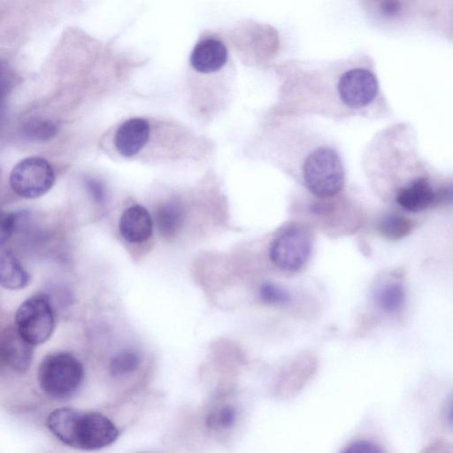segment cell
<instances>
[{
    "label": "cell",
    "mask_w": 453,
    "mask_h": 453,
    "mask_svg": "<svg viewBox=\"0 0 453 453\" xmlns=\"http://www.w3.org/2000/svg\"><path fill=\"white\" fill-rule=\"evenodd\" d=\"M412 227L411 219L396 213L384 216L379 225L381 234L390 240H398L408 235Z\"/></svg>",
    "instance_id": "2e32d148"
},
{
    "label": "cell",
    "mask_w": 453,
    "mask_h": 453,
    "mask_svg": "<svg viewBox=\"0 0 453 453\" xmlns=\"http://www.w3.org/2000/svg\"><path fill=\"white\" fill-rule=\"evenodd\" d=\"M435 205L453 204V182L444 184L435 190Z\"/></svg>",
    "instance_id": "603a6c76"
},
{
    "label": "cell",
    "mask_w": 453,
    "mask_h": 453,
    "mask_svg": "<svg viewBox=\"0 0 453 453\" xmlns=\"http://www.w3.org/2000/svg\"><path fill=\"white\" fill-rule=\"evenodd\" d=\"M184 220L182 207L176 203H166L155 211V222L158 232L165 238L177 234Z\"/></svg>",
    "instance_id": "5bb4252c"
},
{
    "label": "cell",
    "mask_w": 453,
    "mask_h": 453,
    "mask_svg": "<svg viewBox=\"0 0 453 453\" xmlns=\"http://www.w3.org/2000/svg\"><path fill=\"white\" fill-rule=\"evenodd\" d=\"M30 275L10 250L0 254V283L8 289H20L28 285Z\"/></svg>",
    "instance_id": "4fadbf2b"
},
{
    "label": "cell",
    "mask_w": 453,
    "mask_h": 453,
    "mask_svg": "<svg viewBox=\"0 0 453 453\" xmlns=\"http://www.w3.org/2000/svg\"><path fill=\"white\" fill-rule=\"evenodd\" d=\"M446 416L449 423L453 425V398L448 404Z\"/></svg>",
    "instance_id": "484cf974"
},
{
    "label": "cell",
    "mask_w": 453,
    "mask_h": 453,
    "mask_svg": "<svg viewBox=\"0 0 453 453\" xmlns=\"http://www.w3.org/2000/svg\"><path fill=\"white\" fill-rule=\"evenodd\" d=\"M237 416V410L234 405L224 403L209 413L207 425L213 429L227 430L236 423Z\"/></svg>",
    "instance_id": "ac0fdd59"
},
{
    "label": "cell",
    "mask_w": 453,
    "mask_h": 453,
    "mask_svg": "<svg viewBox=\"0 0 453 453\" xmlns=\"http://www.w3.org/2000/svg\"><path fill=\"white\" fill-rule=\"evenodd\" d=\"M55 326L51 303L45 295H36L24 301L15 314V328L29 344L45 342Z\"/></svg>",
    "instance_id": "5b68a950"
},
{
    "label": "cell",
    "mask_w": 453,
    "mask_h": 453,
    "mask_svg": "<svg viewBox=\"0 0 453 453\" xmlns=\"http://www.w3.org/2000/svg\"><path fill=\"white\" fill-rule=\"evenodd\" d=\"M141 364L139 353L134 349H124L114 355L109 364V372L113 377H122L136 371Z\"/></svg>",
    "instance_id": "e0dca14e"
},
{
    "label": "cell",
    "mask_w": 453,
    "mask_h": 453,
    "mask_svg": "<svg viewBox=\"0 0 453 453\" xmlns=\"http://www.w3.org/2000/svg\"><path fill=\"white\" fill-rule=\"evenodd\" d=\"M2 360L13 370L24 372L32 362L33 345L27 342L16 328H7L1 334Z\"/></svg>",
    "instance_id": "30bf717a"
},
{
    "label": "cell",
    "mask_w": 453,
    "mask_h": 453,
    "mask_svg": "<svg viewBox=\"0 0 453 453\" xmlns=\"http://www.w3.org/2000/svg\"><path fill=\"white\" fill-rule=\"evenodd\" d=\"M342 453H383L381 449L373 441L358 439L349 443Z\"/></svg>",
    "instance_id": "7402d4cb"
},
{
    "label": "cell",
    "mask_w": 453,
    "mask_h": 453,
    "mask_svg": "<svg viewBox=\"0 0 453 453\" xmlns=\"http://www.w3.org/2000/svg\"><path fill=\"white\" fill-rule=\"evenodd\" d=\"M435 190L427 179L419 177L397 193L396 202L405 211L411 212L421 211L434 203Z\"/></svg>",
    "instance_id": "7c38bea8"
},
{
    "label": "cell",
    "mask_w": 453,
    "mask_h": 453,
    "mask_svg": "<svg viewBox=\"0 0 453 453\" xmlns=\"http://www.w3.org/2000/svg\"><path fill=\"white\" fill-rule=\"evenodd\" d=\"M24 130L25 134L33 139L47 140L55 135L57 127L51 121L35 119L28 122Z\"/></svg>",
    "instance_id": "44dd1931"
},
{
    "label": "cell",
    "mask_w": 453,
    "mask_h": 453,
    "mask_svg": "<svg viewBox=\"0 0 453 453\" xmlns=\"http://www.w3.org/2000/svg\"><path fill=\"white\" fill-rule=\"evenodd\" d=\"M380 12L386 17H395L402 11V4L399 1L387 0L380 3Z\"/></svg>",
    "instance_id": "cb8c5ba5"
},
{
    "label": "cell",
    "mask_w": 453,
    "mask_h": 453,
    "mask_svg": "<svg viewBox=\"0 0 453 453\" xmlns=\"http://www.w3.org/2000/svg\"><path fill=\"white\" fill-rule=\"evenodd\" d=\"M227 58V49L220 40L207 38L194 47L190 55V64L198 73H211L221 69Z\"/></svg>",
    "instance_id": "8fae6325"
},
{
    "label": "cell",
    "mask_w": 453,
    "mask_h": 453,
    "mask_svg": "<svg viewBox=\"0 0 453 453\" xmlns=\"http://www.w3.org/2000/svg\"><path fill=\"white\" fill-rule=\"evenodd\" d=\"M258 293L260 300L270 305H285L291 300L290 295L285 288L270 281L264 282Z\"/></svg>",
    "instance_id": "d6986e66"
},
{
    "label": "cell",
    "mask_w": 453,
    "mask_h": 453,
    "mask_svg": "<svg viewBox=\"0 0 453 453\" xmlns=\"http://www.w3.org/2000/svg\"><path fill=\"white\" fill-rule=\"evenodd\" d=\"M303 180L307 189L319 198L336 196L345 180L343 165L336 150L329 147L313 150L304 161Z\"/></svg>",
    "instance_id": "3957f363"
},
{
    "label": "cell",
    "mask_w": 453,
    "mask_h": 453,
    "mask_svg": "<svg viewBox=\"0 0 453 453\" xmlns=\"http://www.w3.org/2000/svg\"><path fill=\"white\" fill-rule=\"evenodd\" d=\"M83 379L82 364L68 352L49 354L39 365V385L46 395L55 399H65L74 395Z\"/></svg>",
    "instance_id": "7a4b0ae2"
},
{
    "label": "cell",
    "mask_w": 453,
    "mask_h": 453,
    "mask_svg": "<svg viewBox=\"0 0 453 453\" xmlns=\"http://www.w3.org/2000/svg\"><path fill=\"white\" fill-rule=\"evenodd\" d=\"M28 214L27 211L9 212L4 214L0 226V242L3 245L12 235L19 230L20 223H22Z\"/></svg>",
    "instance_id": "ffe728a7"
},
{
    "label": "cell",
    "mask_w": 453,
    "mask_h": 453,
    "mask_svg": "<svg viewBox=\"0 0 453 453\" xmlns=\"http://www.w3.org/2000/svg\"><path fill=\"white\" fill-rule=\"evenodd\" d=\"M87 186L91 196L97 203H100L104 200V191L102 185L99 182H97L95 180H89L87 182Z\"/></svg>",
    "instance_id": "d4e9b609"
},
{
    "label": "cell",
    "mask_w": 453,
    "mask_h": 453,
    "mask_svg": "<svg viewBox=\"0 0 453 453\" xmlns=\"http://www.w3.org/2000/svg\"><path fill=\"white\" fill-rule=\"evenodd\" d=\"M55 181L50 164L44 158L31 157L19 162L10 174L12 190L24 198H36L47 193Z\"/></svg>",
    "instance_id": "8992f818"
},
{
    "label": "cell",
    "mask_w": 453,
    "mask_h": 453,
    "mask_svg": "<svg viewBox=\"0 0 453 453\" xmlns=\"http://www.w3.org/2000/svg\"><path fill=\"white\" fill-rule=\"evenodd\" d=\"M405 293L402 284L391 282L381 287L375 295L378 307L386 313L399 311L404 303Z\"/></svg>",
    "instance_id": "9a60e30c"
},
{
    "label": "cell",
    "mask_w": 453,
    "mask_h": 453,
    "mask_svg": "<svg viewBox=\"0 0 453 453\" xmlns=\"http://www.w3.org/2000/svg\"><path fill=\"white\" fill-rule=\"evenodd\" d=\"M119 229L122 237L130 243H142L150 239L153 220L148 210L140 204L127 207L121 214Z\"/></svg>",
    "instance_id": "9c48e42d"
},
{
    "label": "cell",
    "mask_w": 453,
    "mask_h": 453,
    "mask_svg": "<svg viewBox=\"0 0 453 453\" xmlns=\"http://www.w3.org/2000/svg\"><path fill=\"white\" fill-rule=\"evenodd\" d=\"M150 123L143 118H132L121 124L116 131L114 143L125 157L135 156L148 142Z\"/></svg>",
    "instance_id": "ba28073f"
},
{
    "label": "cell",
    "mask_w": 453,
    "mask_h": 453,
    "mask_svg": "<svg viewBox=\"0 0 453 453\" xmlns=\"http://www.w3.org/2000/svg\"><path fill=\"white\" fill-rule=\"evenodd\" d=\"M340 99L349 108L359 109L376 97L379 84L376 76L365 68H352L343 73L337 85Z\"/></svg>",
    "instance_id": "52a82bcc"
},
{
    "label": "cell",
    "mask_w": 453,
    "mask_h": 453,
    "mask_svg": "<svg viewBox=\"0 0 453 453\" xmlns=\"http://www.w3.org/2000/svg\"><path fill=\"white\" fill-rule=\"evenodd\" d=\"M47 426L60 441L82 450L105 448L119 436L114 423L104 414L67 407L53 410L47 418Z\"/></svg>",
    "instance_id": "6da1fadb"
},
{
    "label": "cell",
    "mask_w": 453,
    "mask_h": 453,
    "mask_svg": "<svg viewBox=\"0 0 453 453\" xmlns=\"http://www.w3.org/2000/svg\"><path fill=\"white\" fill-rule=\"evenodd\" d=\"M312 246V234L305 226L289 225L280 231L271 242L269 258L278 269L296 273L309 260Z\"/></svg>",
    "instance_id": "277c9868"
}]
</instances>
